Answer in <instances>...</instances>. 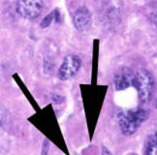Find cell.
Wrapping results in <instances>:
<instances>
[{
    "label": "cell",
    "mask_w": 157,
    "mask_h": 155,
    "mask_svg": "<svg viewBox=\"0 0 157 155\" xmlns=\"http://www.w3.org/2000/svg\"><path fill=\"white\" fill-rule=\"evenodd\" d=\"M149 112L143 108L137 110H128L126 112H120L117 115L118 127L120 132L124 136L134 135L142 124L147 120Z\"/></svg>",
    "instance_id": "obj_1"
},
{
    "label": "cell",
    "mask_w": 157,
    "mask_h": 155,
    "mask_svg": "<svg viewBox=\"0 0 157 155\" xmlns=\"http://www.w3.org/2000/svg\"><path fill=\"white\" fill-rule=\"evenodd\" d=\"M135 87L137 88L139 100L142 104L148 103L155 89V79L151 72L146 68H140L136 73Z\"/></svg>",
    "instance_id": "obj_2"
},
{
    "label": "cell",
    "mask_w": 157,
    "mask_h": 155,
    "mask_svg": "<svg viewBox=\"0 0 157 155\" xmlns=\"http://www.w3.org/2000/svg\"><path fill=\"white\" fill-rule=\"evenodd\" d=\"M82 58L77 55H68L63 59L57 71V78L60 81H69L75 78L82 68Z\"/></svg>",
    "instance_id": "obj_3"
},
{
    "label": "cell",
    "mask_w": 157,
    "mask_h": 155,
    "mask_svg": "<svg viewBox=\"0 0 157 155\" xmlns=\"http://www.w3.org/2000/svg\"><path fill=\"white\" fill-rule=\"evenodd\" d=\"M44 4L40 0H21L16 4V11L27 20L36 19L43 11Z\"/></svg>",
    "instance_id": "obj_4"
},
{
    "label": "cell",
    "mask_w": 157,
    "mask_h": 155,
    "mask_svg": "<svg viewBox=\"0 0 157 155\" xmlns=\"http://www.w3.org/2000/svg\"><path fill=\"white\" fill-rule=\"evenodd\" d=\"M136 74L129 67H121L114 75V87L116 90H124L131 86H135Z\"/></svg>",
    "instance_id": "obj_5"
},
{
    "label": "cell",
    "mask_w": 157,
    "mask_h": 155,
    "mask_svg": "<svg viewBox=\"0 0 157 155\" xmlns=\"http://www.w3.org/2000/svg\"><path fill=\"white\" fill-rule=\"evenodd\" d=\"M92 15L86 6L78 7L73 15V23L76 29L80 32H84L91 25Z\"/></svg>",
    "instance_id": "obj_6"
},
{
    "label": "cell",
    "mask_w": 157,
    "mask_h": 155,
    "mask_svg": "<svg viewBox=\"0 0 157 155\" xmlns=\"http://www.w3.org/2000/svg\"><path fill=\"white\" fill-rule=\"evenodd\" d=\"M144 153L147 155H157V131L147 137L144 146Z\"/></svg>",
    "instance_id": "obj_7"
},
{
    "label": "cell",
    "mask_w": 157,
    "mask_h": 155,
    "mask_svg": "<svg viewBox=\"0 0 157 155\" xmlns=\"http://www.w3.org/2000/svg\"><path fill=\"white\" fill-rule=\"evenodd\" d=\"M53 20L56 21V12H54V10H52L50 14L46 15L44 19L42 20V21L40 23L41 28H47V27H49L52 25V22Z\"/></svg>",
    "instance_id": "obj_8"
},
{
    "label": "cell",
    "mask_w": 157,
    "mask_h": 155,
    "mask_svg": "<svg viewBox=\"0 0 157 155\" xmlns=\"http://www.w3.org/2000/svg\"><path fill=\"white\" fill-rule=\"evenodd\" d=\"M52 101L53 102V104H62L65 101V97L59 94H52Z\"/></svg>",
    "instance_id": "obj_9"
},
{
    "label": "cell",
    "mask_w": 157,
    "mask_h": 155,
    "mask_svg": "<svg viewBox=\"0 0 157 155\" xmlns=\"http://www.w3.org/2000/svg\"><path fill=\"white\" fill-rule=\"evenodd\" d=\"M102 153L103 154H108V155H112V152L108 150V148L106 146H103V148H102Z\"/></svg>",
    "instance_id": "obj_10"
},
{
    "label": "cell",
    "mask_w": 157,
    "mask_h": 155,
    "mask_svg": "<svg viewBox=\"0 0 157 155\" xmlns=\"http://www.w3.org/2000/svg\"><path fill=\"white\" fill-rule=\"evenodd\" d=\"M152 20H153L155 25H157V11H155L154 13L152 14Z\"/></svg>",
    "instance_id": "obj_11"
},
{
    "label": "cell",
    "mask_w": 157,
    "mask_h": 155,
    "mask_svg": "<svg viewBox=\"0 0 157 155\" xmlns=\"http://www.w3.org/2000/svg\"><path fill=\"white\" fill-rule=\"evenodd\" d=\"M155 107H156V109H157V100H156V104H155Z\"/></svg>",
    "instance_id": "obj_12"
}]
</instances>
